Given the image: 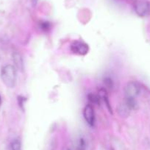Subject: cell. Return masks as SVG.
Here are the masks:
<instances>
[{"instance_id": "obj_10", "label": "cell", "mask_w": 150, "mask_h": 150, "mask_svg": "<svg viewBox=\"0 0 150 150\" xmlns=\"http://www.w3.org/2000/svg\"><path fill=\"white\" fill-rule=\"evenodd\" d=\"M40 28H41V30L47 32L50 30V28H51V24L48 21H41L40 23Z\"/></svg>"}, {"instance_id": "obj_13", "label": "cell", "mask_w": 150, "mask_h": 150, "mask_svg": "<svg viewBox=\"0 0 150 150\" xmlns=\"http://www.w3.org/2000/svg\"><path fill=\"white\" fill-rule=\"evenodd\" d=\"M18 104L21 106V108H23V106H24V102L26 101L25 98H24L23 96H18Z\"/></svg>"}, {"instance_id": "obj_1", "label": "cell", "mask_w": 150, "mask_h": 150, "mask_svg": "<svg viewBox=\"0 0 150 150\" xmlns=\"http://www.w3.org/2000/svg\"><path fill=\"white\" fill-rule=\"evenodd\" d=\"M1 78L8 88H13L16 82V69L12 65H6L1 70Z\"/></svg>"}, {"instance_id": "obj_4", "label": "cell", "mask_w": 150, "mask_h": 150, "mask_svg": "<svg viewBox=\"0 0 150 150\" xmlns=\"http://www.w3.org/2000/svg\"><path fill=\"white\" fill-rule=\"evenodd\" d=\"M71 50L74 54H79V55H85L88 52L89 48L88 44L83 41H74L71 45Z\"/></svg>"}, {"instance_id": "obj_2", "label": "cell", "mask_w": 150, "mask_h": 150, "mask_svg": "<svg viewBox=\"0 0 150 150\" xmlns=\"http://www.w3.org/2000/svg\"><path fill=\"white\" fill-rule=\"evenodd\" d=\"M141 92V87L135 82H129L125 88V99H135Z\"/></svg>"}, {"instance_id": "obj_15", "label": "cell", "mask_w": 150, "mask_h": 150, "mask_svg": "<svg viewBox=\"0 0 150 150\" xmlns=\"http://www.w3.org/2000/svg\"><path fill=\"white\" fill-rule=\"evenodd\" d=\"M132 1H135V2H137V1H138V0H132Z\"/></svg>"}, {"instance_id": "obj_9", "label": "cell", "mask_w": 150, "mask_h": 150, "mask_svg": "<svg viewBox=\"0 0 150 150\" xmlns=\"http://www.w3.org/2000/svg\"><path fill=\"white\" fill-rule=\"evenodd\" d=\"M11 150H21V143H20V141L17 139L13 141L12 143H11Z\"/></svg>"}, {"instance_id": "obj_16", "label": "cell", "mask_w": 150, "mask_h": 150, "mask_svg": "<svg viewBox=\"0 0 150 150\" xmlns=\"http://www.w3.org/2000/svg\"><path fill=\"white\" fill-rule=\"evenodd\" d=\"M67 150H71V149H68Z\"/></svg>"}, {"instance_id": "obj_6", "label": "cell", "mask_w": 150, "mask_h": 150, "mask_svg": "<svg viewBox=\"0 0 150 150\" xmlns=\"http://www.w3.org/2000/svg\"><path fill=\"white\" fill-rule=\"evenodd\" d=\"M132 110V108L129 105V103L125 100V102L119 105L118 108V112L122 117H127Z\"/></svg>"}, {"instance_id": "obj_11", "label": "cell", "mask_w": 150, "mask_h": 150, "mask_svg": "<svg viewBox=\"0 0 150 150\" xmlns=\"http://www.w3.org/2000/svg\"><path fill=\"white\" fill-rule=\"evenodd\" d=\"M88 99L93 104H99V101H100V97L99 96H97V95H94V94H90L88 96Z\"/></svg>"}, {"instance_id": "obj_8", "label": "cell", "mask_w": 150, "mask_h": 150, "mask_svg": "<svg viewBox=\"0 0 150 150\" xmlns=\"http://www.w3.org/2000/svg\"><path fill=\"white\" fill-rule=\"evenodd\" d=\"M87 147V144L84 138H79L78 141H77L76 144V149L77 150H86Z\"/></svg>"}, {"instance_id": "obj_5", "label": "cell", "mask_w": 150, "mask_h": 150, "mask_svg": "<svg viewBox=\"0 0 150 150\" xmlns=\"http://www.w3.org/2000/svg\"><path fill=\"white\" fill-rule=\"evenodd\" d=\"M83 116L85 120L90 126L93 127L95 123V113L93 108L91 105H87L83 110Z\"/></svg>"}, {"instance_id": "obj_3", "label": "cell", "mask_w": 150, "mask_h": 150, "mask_svg": "<svg viewBox=\"0 0 150 150\" xmlns=\"http://www.w3.org/2000/svg\"><path fill=\"white\" fill-rule=\"evenodd\" d=\"M134 8L139 16L146 17L150 15V2L148 1H137Z\"/></svg>"}, {"instance_id": "obj_7", "label": "cell", "mask_w": 150, "mask_h": 150, "mask_svg": "<svg viewBox=\"0 0 150 150\" xmlns=\"http://www.w3.org/2000/svg\"><path fill=\"white\" fill-rule=\"evenodd\" d=\"M13 60L15 64L16 69H18V70L23 71L24 69V61H23L22 56L18 52H15L13 54Z\"/></svg>"}, {"instance_id": "obj_12", "label": "cell", "mask_w": 150, "mask_h": 150, "mask_svg": "<svg viewBox=\"0 0 150 150\" xmlns=\"http://www.w3.org/2000/svg\"><path fill=\"white\" fill-rule=\"evenodd\" d=\"M104 83L106 85L107 87L109 88H112V86H113V83H112V80L110 78H108V77H107V78L104 80Z\"/></svg>"}, {"instance_id": "obj_14", "label": "cell", "mask_w": 150, "mask_h": 150, "mask_svg": "<svg viewBox=\"0 0 150 150\" xmlns=\"http://www.w3.org/2000/svg\"><path fill=\"white\" fill-rule=\"evenodd\" d=\"M1 103H2V98H1V96H0V105H1Z\"/></svg>"}]
</instances>
